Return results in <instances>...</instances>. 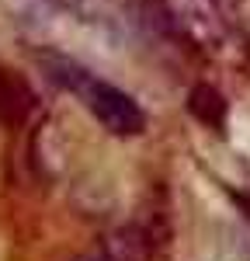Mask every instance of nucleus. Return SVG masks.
Wrapping results in <instances>:
<instances>
[{
  "label": "nucleus",
  "mask_w": 250,
  "mask_h": 261,
  "mask_svg": "<svg viewBox=\"0 0 250 261\" xmlns=\"http://www.w3.org/2000/svg\"><path fill=\"white\" fill-rule=\"evenodd\" d=\"M73 261H115V258H111L108 251L98 247V251H87V254H80V258H73Z\"/></svg>",
  "instance_id": "nucleus-6"
},
{
  "label": "nucleus",
  "mask_w": 250,
  "mask_h": 261,
  "mask_svg": "<svg viewBox=\"0 0 250 261\" xmlns=\"http://www.w3.org/2000/svg\"><path fill=\"white\" fill-rule=\"evenodd\" d=\"M32 108V94L21 81H14L11 73H0V119L4 122H24Z\"/></svg>",
  "instance_id": "nucleus-4"
},
{
  "label": "nucleus",
  "mask_w": 250,
  "mask_h": 261,
  "mask_svg": "<svg viewBox=\"0 0 250 261\" xmlns=\"http://www.w3.org/2000/svg\"><path fill=\"white\" fill-rule=\"evenodd\" d=\"M77 94H80L83 105L98 115V122H101L108 133H115V136H139L146 129L143 108L129 98L125 91H118L115 84H104L90 73Z\"/></svg>",
  "instance_id": "nucleus-1"
},
{
  "label": "nucleus",
  "mask_w": 250,
  "mask_h": 261,
  "mask_svg": "<svg viewBox=\"0 0 250 261\" xmlns=\"http://www.w3.org/2000/svg\"><path fill=\"white\" fill-rule=\"evenodd\" d=\"M101 251H108L115 261H149L153 244L143 226H122L101 241Z\"/></svg>",
  "instance_id": "nucleus-2"
},
{
  "label": "nucleus",
  "mask_w": 250,
  "mask_h": 261,
  "mask_svg": "<svg viewBox=\"0 0 250 261\" xmlns=\"http://www.w3.org/2000/svg\"><path fill=\"white\" fill-rule=\"evenodd\" d=\"M188 112L198 122H205L208 129H223V122H226V98L212 84H198L188 94Z\"/></svg>",
  "instance_id": "nucleus-3"
},
{
  "label": "nucleus",
  "mask_w": 250,
  "mask_h": 261,
  "mask_svg": "<svg viewBox=\"0 0 250 261\" xmlns=\"http://www.w3.org/2000/svg\"><path fill=\"white\" fill-rule=\"evenodd\" d=\"M229 199L236 202V205H240V213L250 220V195H243V192H229Z\"/></svg>",
  "instance_id": "nucleus-5"
}]
</instances>
